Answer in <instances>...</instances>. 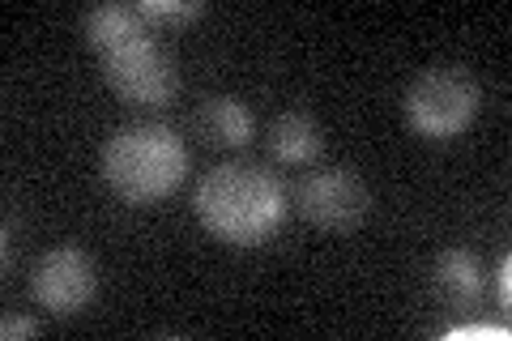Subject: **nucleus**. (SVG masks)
Segmentation results:
<instances>
[{
  "label": "nucleus",
  "instance_id": "obj_3",
  "mask_svg": "<svg viewBox=\"0 0 512 341\" xmlns=\"http://www.w3.org/2000/svg\"><path fill=\"white\" fill-rule=\"evenodd\" d=\"M478 81L457 69V64H436L410 81L406 99H402V116L410 124V133H419L427 141H453L461 137L478 116Z\"/></svg>",
  "mask_w": 512,
  "mask_h": 341
},
{
  "label": "nucleus",
  "instance_id": "obj_12",
  "mask_svg": "<svg viewBox=\"0 0 512 341\" xmlns=\"http://www.w3.org/2000/svg\"><path fill=\"white\" fill-rule=\"evenodd\" d=\"M39 333V320H30V316H5L0 320V337L5 341H18V337H35Z\"/></svg>",
  "mask_w": 512,
  "mask_h": 341
},
{
  "label": "nucleus",
  "instance_id": "obj_8",
  "mask_svg": "<svg viewBox=\"0 0 512 341\" xmlns=\"http://www.w3.org/2000/svg\"><path fill=\"white\" fill-rule=\"evenodd\" d=\"M192 128L201 141L222 145V150H244L252 141V111L235 94H205L192 111Z\"/></svg>",
  "mask_w": 512,
  "mask_h": 341
},
{
  "label": "nucleus",
  "instance_id": "obj_10",
  "mask_svg": "<svg viewBox=\"0 0 512 341\" xmlns=\"http://www.w3.org/2000/svg\"><path fill=\"white\" fill-rule=\"evenodd\" d=\"M141 35H154V30L137 9H128V5H99V9H90L82 18V39L103 56H111L116 47L133 43Z\"/></svg>",
  "mask_w": 512,
  "mask_h": 341
},
{
  "label": "nucleus",
  "instance_id": "obj_7",
  "mask_svg": "<svg viewBox=\"0 0 512 341\" xmlns=\"http://www.w3.org/2000/svg\"><path fill=\"white\" fill-rule=\"evenodd\" d=\"M431 290L444 307L453 312H470V307L483 299L487 290V273H483V261L470 252V248H444L431 265Z\"/></svg>",
  "mask_w": 512,
  "mask_h": 341
},
{
  "label": "nucleus",
  "instance_id": "obj_2",
  "mask_svg": "<svg viewBox=\"0 0 512 341\" xmlns=\"http://www.w3.org/2000/svg\"><path fill=\"white\" fill-rule=\"evenodd\" d=\"M188 175V145L171 124H128L103 145V180L124 205L167 201Z\"/></svg>",
  "mask_w": 512,
  "mask_h": 341
},
{
  "label": "nucleus",
  "instance_id": "obj_11",
  "mask_svg": "<svg viewBox=\"0 0 512 341\" xmlns=\"http://www.w3.org/2000/svg\"><path fill=\"white\" fill-rule=\"evenodd\" d=\"M133 9L146 22H154V26L158 22H175V26H180V22H197L205 13L201 0H141V5H133Z\"/></svg>",
  "mask_w": 512,
  "mask_h": 341
},
{
  "label": "nucleus",
  "instance_id": "obj_13",
  "mask_svg": "<svg viewBox=\"0 0 512 341\" xmlns=\"http://www.w3.org/2000/svg\"><path fill=\"white\" fill-rule=\"evenodd\" d=\"M508 273H512V261L504 256V261H500V273H495V286H500V303H504V307H508V299H512V278H508Z\"/></svg>",
  "mask_w": 512,
  "mask_h": 341
},
{
  "label": "nucleus",
  "instance_id": "obj_1",
  "mask_svg": "<svg viewBox=\"0 0 512 341\" xmlns=\"http://www.w3.org/2000/svg\"><path fill=\"white\" fill-rule=\"evenodd\" d=\"M192 209L214 239L231 243V248H261L286 222L291 197L274 171L256 167V162H222L197 180Z\"/></svg>",
  "mask_w": 512,
  "mask_h": 341
},
{
  "label": "nucleus",
  "instance_id": "obj_5",
  "mask_svg": "<svg viewBox=\"0 0 512 341\" xmlns=\"http://www.w3.org/2000/svg\"><path fill=\"white\" fill-rule=\"evenodd\" d=\"M99 295V265L86 248L60 243V248L43 252L35 273H30V299H35L47 316H82Z\"/></svg>",
  "mask_w": 512,
  "mask_h": 341
},
{
  "label": "nucleus",
  "instance_id": "obj_4",
  "mask_svg": "<svg viewBox=\"0 0 512 341\" xmlns=\"http://www.w3.org/2000/svg\"><path fill=\"white\" fill-rule=\"evenodd\" d=\"M103 77L111 94H120L133 107H167L175 99V90H180L175 60L154 35H141L133 43L116 47L111 56H103Z\"/></svg>",
  "mask_w": 512,
  "mask_h": 341
},
{
  "label": "nucleus",
  "instance_id": "obj_6",
  "mask_svg": "<svg viewBox=\"0 0 512 341\" xmlns=\"http://www.w3.org/2000/svg\"><path fill=\"white\" fill-rule=\"evenodd\" d=\"M367 209H372V192L346 167H320L295 184V214L320 231H355Z\"/></svg>",
  "mask_w": 512,
  "mask_h": 341
},
{
  "label": "nucleus",
  "instance_id": "obj_9",
  "mask_svg": "<svg viewBox=\"0 0 512 341\" xmlns=\"http://www.w3.org/2000/svg\"><path fill=\"white\" fill-rule=\"evenodd\" d=\"M265 150L282 167H312L320 150H325V133H320V124L308 111H282L265 128Z\"/></svg>",
  "mask_w": 512,
  "mask_h": 341
}]
</instances>
